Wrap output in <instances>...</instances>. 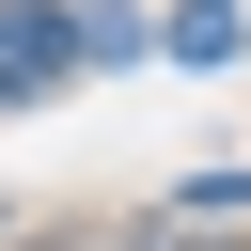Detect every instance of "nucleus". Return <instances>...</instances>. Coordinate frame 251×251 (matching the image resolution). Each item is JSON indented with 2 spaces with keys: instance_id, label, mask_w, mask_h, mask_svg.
<instances>
[{
  "instance_id": "1",
  "label": "nucleus",
  "mask_w": 251,
  "mask_h": 251,
  "mask_svg": "<svg viewBox=\"0 0 251 251\" xmlns=\"http://www.w3.org/2000/svg\"><path fill=\"white\" fill-rule=\"evenodd\" d=\"M63 78H78V16L63 0H0V110H31Z\"/></svg>"
},
{
  "instance_id": "2",
  "label": "nucleus",
  "mask_w": 251,
  "mask_h": 251,
  "mask_svg": "<svg viewBox=\"0 0 251 251\" xmlns=\"http://www.w3.org/2000/svg\"><path fill=\"white\" fill-rule=\"evenodd\" d=\"M157 47H173V63H235V47H251V16H235V0H188Z\"/></svg>"
},
{
  "instance_id": "3",
  "label": "nucleus",
  "mask_w": 251,
  "mask_h": 251,
  "mask_svg": "<svg viewBox=\"0 0 251 251\" xmlns=\"http://www.w3.org/2000/svg\"><path fill=\"white\" fill-rule=\"evenodd\" d=\"M16 251H157V220H94V235H16Z\"/></svg>"
},
{
  "instance_id": "4",
  "label": "nucleus",
  "mask_w": 251,
  "mask_h": 251,
  "mask_svg": "<svg viewBox=\"0 0 251 251\" xmlns=\"http://www.w3.org/2000/svg\"><path fill=\"white\" fill-rule=\"evenodd\" d=\"M0 251H16V220H0Z\"/></svg>"
}]
</instances>
